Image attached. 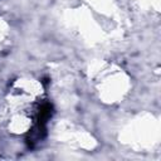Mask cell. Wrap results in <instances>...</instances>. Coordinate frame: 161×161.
Returning <instances> with one entry per match:
<instances>
[{"mask_svg":"<svg viewBox=\"0 0 161 161\" xmlns=\"http://www.w3.org/2000/svg\"><path fill=\"white\" fill-rule=\"evenodd\" d=\"M52 113H53V107L49 102H44L39 111H38V125L40 126H45L47 122L49 121V118L52 117Z\"/></svg>","mask_w":161,"mask_h":161,"instance_id":"1","label":"cell"}]
</instances>
